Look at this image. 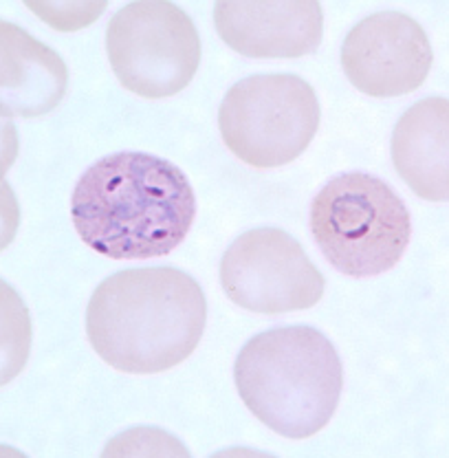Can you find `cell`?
<instances>
[{
    "label": "cell",
    "instance_id": "30bf717a",
    "mask_svg": "<svg viewBox=\"0 0 449 458\" xmlns=\"http://www.w3.org/2000/svg\"><path fill=\"white\" fill-rule=\"evenodd\" d=\"M0 113L4 117H40L54 111L69 86L64 60L7 21L0 22Z\"/></svg>",
    "mask_w": 449,
    "mask_h": 458
},
{
    "label": "cell",
    "instance_id": "ba28073f",
    "mask_svg": "<svg viewBox=\"0 0 449 458\" xmlns=\"http://www.w3.org/2000/svg\"><path fill=\"white\" fill-rule=\"evenodd\" d=\"M434 54L425 29L401 12H379L357 22L342 45V69L370 98L414 93L428 80Z\"/></svg>",
    "mask_w": 449,
    "mask_h": 458
},
{
    "label": "cell",
    "instance_id": "9c48e42d",
    "mask_svg": "<svg viewBox=\"0 0 449 458\" xmlns=\"http://www.w3.org/2000/svg\"><path fill=\"white\" fill-rule=\"evenodd\" d=\"M214 25L236 54L260 60L302 57L318 51L324 13L318 0H221L214 4Z\"/></svg>",
    "mask_w": 449,
    "mask_h": 458
},
{
    "label": "cell",
    "instance_id": "52a82bcc",
    "mask_svg": "<svg viewBox=\"0 0 449 458\" xmlns=\"http://www.w3.org/2000/svg\"><path fill=\"white\" fill-rule=\"evenodd\" d=\"M221 284L238 307L280 315L313 309L326 280L291 233L260 227L238 236L224 251Z\"/></svg>",
    "mask_w": 449,
    "mask_h": 458
},
{
    "label": "cell",
    "instance_id": "8fae6325",
    "mask_svg": "<svg viewBox=\"0 0 449 458\" xmlns=\"http://www.w3.org/2000/svg\"><path fill=\"white\" fill-rule=\"evenodd\" d=\"M393 164L425 200L449 199V102L425 98L401 114L393 132Z\"/></svg>",
    "mask_w": 449,
    "mask_h": 458
},
{
    "label": "cell",
    "instance_id": "7c38bea8",
    "mask_svg": "<svg viewBox=\"0 0 449 458\" xmlns=\"http://www.w3.org/2000/svg\"><path fill=\"white\" fill-rule=\"evenodd\" d=\"M25 7L42 18L47 25L57 31H75L93 25L108 7L106 0L99 3H36V0H25Z\"/></svg>",
    "mask_w": 449,
    "mask_h": 458
},
{
    "label": "cell",
    "instance_id": "7a4b0ae2",
    "mask_svg": "<svg viewBox=\"0 0 449 458\" xmlns=\"http://www.w3.org/2000/svg\"><path fill=\"white\" fill-rule=\"evenodd\" d=\"M208 322V300L197 280L172 267L108 276L86 307V335L108 366L128 375H155L183 364L197 351Z\"/></svg>",
    "mask_w": 449,
    "mask_h": 458
},
{
    "label": "cell",
    "instance_id": "3957f363",
    "mask_svg": "<svg viewBox=\"0 0 449 458\" xmlns=\"http://www.w3.org/2000/svg\"><path fill=\"white\" fill-rule=\"evenodd\" d=\"M238 394L280 437L302 441L331 423L343 388L337 348L313 327H280L251 337L233 364Z\"/></svg>",
    "mask_w": 449,
    "mask_h": 458
},
{
    "label": "cell",
    "instance_id": "5b68a950",
    "mask_svg": "<svg viewBox=\"0 0 449 458\" xmlns=\"http://www.w3.org/2000/svg\"><path fill=\"white\" fill-rule=\"evenodd\" d=\"M319 102L307 80L289 73L251 75L227 90L218 108L224 146L251 168L298 159L319 128Z\"/></svg>",
    "mask_w": 449,
    "mask_h": 458
},
{
    "label": "cell",
    "instance_id": "6da1fadb",
    "mask_svg": "<svg viewBox=\"0 0 449 458\" xmlns=\"http://www.w3.org/2000/svg\"><path fill=\"white\" fill-rule=\"evenodd\" d=\"M197 197L174 164L146 152L95 161L71 197L75 232L113 260L168 256L192 229Z\"/></svg>",
    "mask_w": 449,
    "mask_h": 458
},
{
    "label": "cell",
    "instance_id": "277c9868",
    "mask_svg": "<svg viewBox=\"0 0 449 458\" xmlns=\"http://www.w3.org/2000/svg\"><path fill=\"white\" fill-rule=\"evenodd\" d=\"M310 232L339 274L372 278L399 265L412 236V218L388 183L348 172L328 181L313 199Z\"/></svg>",
    "mask_w": 449,
    "mask_h": 458
},
{
    "label": "cell",
    "instance_id": "8992f818",
    "mask_svg": "<svg viewBox=\"0 0 449 458\" xmlns=\"http://www.w3.org/2000/svg\"><path fill=\"white\" fill-rule=\"evenodd\" d=\"M106 51L119 84L146 99L188 89L200 64L192 18L165 0H137L111 18Z\"/></svg>",
    "mask_w": 449,
    "mask_h": 458
}]
</instances>
